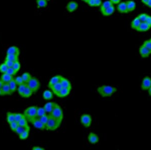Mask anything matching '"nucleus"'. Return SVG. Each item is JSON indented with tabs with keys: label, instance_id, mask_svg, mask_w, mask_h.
Listing matches in <instances>:
<instances>
[{
	"label": "nucleus",
	"instance_id": "obj_10",
	"mask_svg": "<svg viewBox=\"0 0 151 150\" xmlns=\"http://www.w3.org/2000/svg\"><path fill=\"white\" fill-rule=\"evenodd\" d=\"M139 53L143 58H148L151 54V52L143 44L139 47Z\"/></svg>",
	"mask_w": 151,
	"mask_h": 150
},
{
	"label": "nucleus",
	"instance_id": "obj_31",
	"mask_svg": "<svg viewBox=\"0 0 151 150\" xmlns=\"http://www.w3.org/2000/svg\"><path fill=\"white\" fill-rule=\"evenodd\" d=\"M19 56L12 54H7L5 57V60H8L10 61H12L13 62H16L17 61H19Z\"/></svg>",
	"mask_w": 151,
	"mask_h": 150
},
{
	"label": "nucleus",
	"instance_id": "obj_24",
	"mask_svg": "<svg viewBox=\"0 0 151 150\" xmlns=\"http://www.w3.org/2000/svg\"><path fill=\"white\" fill-rule=\"evenodd\" d=\"M63 89V87L60 84V83H57L52 86H51L50 89L51 91L54 93V94H56L57 96L58 94V93L61 91V90Z\"/></svg>",
	"mask_w": 151,
	"mask_h": 150
},
{
	"label": "nucleus",
	"instance_id": "obj_38",
	"mask_svg": "<svg viewBox=\"0 0 151 150\" xmlns=\"http://www.w3.org/2000/svg\"><path fill=\"white\" fill-rule=\"evenodd\" d=\"M8 69V66L6 65V64L4 62L0 64V72L2 74L6 73Z\"/></svg>",
	"mask_w": 151,
	"mask_h": 150
},
{
	"label": "nucleus",
	"instance_id": "obj_7",
	"mask_svg": "<svg viewBox=\"0 0 151 150\" xmlns=\"http://www.w3.org/2000/svg\"><path fill=\"white\" fill-rule=\"evenodd\" d=\"M29 122H30L33 127L35 128L38 129L40 130H44L46 129V125L44 124L38 117H36L34 119H32L29 121Z\"/></svg>",
	"mask_w": 151,
	"mask_h": 150
},
{
	"label": "nucleus",
	"instance_id": "obj_52",
	"mask_svg": "<svg viewBox=\"0 0 151 150\" xmlns=\"http://www.w3.org/2000/svg\"><path fill=\"white\" fill-rule=\"evenodd\" d=\"M111 3L114 5V4H118L120 2H121V0H110Z\"/></svg>",
	"mask_w": 151,
	"mask_h": 150
},
{
	"label": "nucleus",
	"instance_id": "obj_60",
	"mask_svg": "<svg viewBox=\"0 0 151 150\" xmlns=\"http://www.w3.org/2000/svg\"><path fill=\"white\" fill-rule=\"evenodd\" d=\"M47 1H49V0H47Z\"/></svg>",
	"mask_w": 151,
	"mask_h": 150
},
{
	"label": "nucleus",
	"instance_id": "obj_54",
	"mask_svg": "<svg viewBox=\"0 0 151 150\" xmlns=\"http://www.w3.org/2000/svg\"><path fill=\"white\" fill-rule=\"evenodd\" d=\"M4 84V82L0 79V89H1Z\"/></svg>",
	"mask_w": 151,
	"mask_h": 150
},
{
	"label": "nucleus",
	"instance_id": "obj_1",
	"mask_svg": "<svg viewBox=\"0 0 151 150\" xmlns=\"http://www.w3.org/2000/svg\"><path fill=\"white\" fill-rule=\"evenodd\" d=\"M97 92L103 98L111 97L117 92L116 87L109 85H102L97 88Z\"/></svg>",
	"mask_w": 151,
	"mask_h": 150
},
{
	"label": "nucleus",
	"instance_id": "obj_39",
	"mask_svg": "<svg viewBox=\"0 0 151 150\" xmlns=\"http://www.w3.org/2000/svg\"><path fill=\"white\" fill-rule=\"evenodd\" d=\"M14 81L18 86H19L22 84L25 83L21 76H18L16 77L15 78H14Z\"/></svg>",
	"mask_w": 151,
	"mask_h": 150
},
{
	"label": "nucleus",
	"instance_id": "obj_30",
	"mask_svg": "<svg viewBox=\"0 0 151 150\" xmlns=\"http://www.w3.org/2000/svg\"><path fill=\"white\" fill-rule=\"evenodd\" d=\"M112 5H113V4L111 3V2L110 0L106 1L103 3H102L101 5L100 6V10H101V11H102L103 10H104L106 8H107L108 7H109Z\"/></svg>",
	"mask_w": 151,
	"mask_h": 150
},
{
	"label": "nucleus",
	"instance_id": "obj_56",
	"mask_svg": "<svg viewBox=\"0 0 151 150\" xmlns=\"http://www.w3.org/2000/svg\"><path fill=\"white\" fill-rule=\"evenodd\" d=\"M148 93H149V96L151 97V87L148 90Z\"/></svg>",
	"mask_w": 151,
	"mask_h": 150
},
{
	"label": "nucleus",
	"instance_id": "obj_5",
	"mask_svg": "<svg viewBox=\"0 0 151 150\" xmlns=\"http://www.w3.org/2000/svg\"><path fill=\"white\" fill-rule=\"evenodd\" d=\"M27 85L30 88L33 93H36L40 88V82L36 77H32L31 80L27 83Z\"/></svg>",
	"mask_w": 151,
	"mask_h": 150
},
{
	"label": "nucleus",
	"instance_id": "obj_42",
	"mask_svg": "<svg viewBox=\"0 0 151 150\" xmlns=\"http://www.w3.org/2000/svg\"><path fill=\"white\" fill-rule=\"evenodd\" d=\"M24 117H25L24 114L20 113H15V120L17 122L19 121Z\"/></svg>",
	"mask_w": 151,
	"mask_h": 150
},
{
	"label": "nucleus",
	"instance_id": "obj_2",
	"mask_svg": "<svg viewBox=\"0 0 151 150\" xmlns=\"http://www.w3.org/2000/svg\"><path fill=\"white\" fill-rule=\"evenodd\" d=\"M49 115L56 119L60 122H62L64 119L63 110L61 107L57 103H56L52 111Z\"/></svg>",
	"mask_w": 151,
	"mask_h": 150
},
{
	"label": "nucleus",
	"instance_id": "obj_46",
	"mask_svg": "<svg viewBox=\"0 0 151 150\" xmlns=\"http://www.w3.org/2000/svg\"><path fill=\"white\" fill-rule=\"evenodd\" d=\"M6 73L14 76L15 75H16L17 72L14 69L13 67H11V68H8Z\"/></svg>",
	"mask_w": 151,
	"mask_h": 150
},
{
	"label": "nucleus",
	"instance_id": "obj_34",
	"mask_svg": "<svg viewBox=\"0 0 151 150\" xmlns=\"http://www.w3.org/2000/svg\"><path fill=\"white\" fill-rule=\"evenodd\" d=\"M36 4L38 8H44L47 5V0H36Z\"/></svg>",
	"mask_w": 151,
	"mask_h": 150
},
{
	"label": "nucleus",
	"instance_id": "obj_47",
	"mask_svg": "<svg viewBox=\"0 0 151 150\" xmlns=\"http://www.w3.org/2000/svg\"><path fill=\"white\" fill-rule=\"evenodd\" d=\"M6 65L8 66V68H11V67H13L14 62H13L12 61H10L8 60H5V61L4 62Z\"/></svg>",
	"mask_w": 151,
	"mask_h": 150
},
{
	"label": "nucleus",
	"instance_id": "obj_19",
	"mask_svg": "<svg viewBox=\"0 0 151 150\" xmlns=\"http://www.w3.org/2000/svg\"><path fill=\"white\" fill-rule=\"evenodd\" d=\"M42 97L45 100L50 101L54 98V93L51 91L47 90L43 92Z\"/></svg>",
	"mask_w": 151,
	"mask_h": 150
},
{
	"label": "nucleus",
	"instance_id": "obj_59",
	"mask_svg": "<svg viewBox=\"0 0 151 150\" xmlns=\"http://www.w3.org/2000/svg\"><path fill=\"white\" fill-rule=\"evenodd\" d=\"M150 41L151 42V38H150Z\"/></svg>",
	"mask_w": 151,
	"mask_h": 150
},
{
	"label": "nucleus",
	"instance_id": "obj_43",
	"mask_svg": "<svg viewBox=\"0 0 151 150\" xmlns=\"http://www.w3.org/2000/svg\"><path fill=\"white\" fill-rule=\"evenodd\" d=\"M21 64H20L19 61H16L14 62L13 68L18 72L21 69Z\"/></svg>",
	"mask_w": 151,
	"mask_h": 150
},
{
	"label": "nucleus",
	"instance_id": "obj_3",
	"mask_svg": "<svg viewBox=\"0 0 151 150\" xmlns=\"http://www.w3.org/2000/svg\"><path fill=\"white\" fill-rule=\"evenodd\" d=\"M61 123V122L49 115V118L46 125V129L49 131H55L60 127Z\"/></svg>",
	"mask_w": 151,
	"mask_h": 150
},
{
	"label": "nucleus",
	"instance_id": "obj_28",
	"mask_svg": "<svg viewBox=\"0 0 151 150\" xmlns=\"http://www.w3.org/2000/svg\"><path fill=\"white\" fill-rule=\"evenodd\" d=\"M21 77L23 80L24 83L27 84L29 82V81L31 80V78H32V76L30 74V73H29L28 72H25L22 74Z\"/></svg>",
	"mask_w": 151,
	"mask_h": 150
},
{
	"label": "nucleus",
	"instance_id": "obj_8",
	"mask_svg": "<svg viewBox=\"0 0 151 150\" xmlns=\"http://www.w3.org/2000/svg\"><path fill=\"white\" fill-rule=\"evenodd\" d=\"M151 87V78L148 76H145L141 83V89L143 91H148Z\"/></svg>",
	"mask_w": 151,
	"mask_h": 150
},
{
	"label": "nucleus",
	"instance_id": "obj_33",
	"mask_svg": "<svg viewBox=\"0 0 151 150\" xmlns=\"http://www.w3.org/2000/svg\"><path fill=\"white\" fill-rule=\"evenodd\" d=\"M27 86V84L26 83H24L22 84L19 86H18V88H17V91L18 92V94L21 97H23V95L24 92V91L25 90V88Z\"/></svg>",
	"mask_w": 151,
	"mask_h": 150
},
{
	"label": "nucleus",
	"instance_id": "obj_45",
	"mask_svg": "<svg viewBox=\"0 0 151 150\" xmlns=\"http://www.w3.org/2000/svg\"><path fill=\"white\" fill-rule=\"evenodd\" d=\"M143 45L146 47L151 52V42L150 40H146L144 42Z\"/></svg>",
	"mask_w": 151,
	"mask_h": 150
},
{
	"label": "nucleus",
	"instance_id": "obj_17",
	"mask_svg": "<svg viewBox=\"0 0 151 150\" xmlns=\"http://www.w3.org/2000/svg\"><path fill=\"white\" fill-rule=\"evenodd\" d=\"M78 3L73 1L70 2L67 4V10L70 12H72L75 11L78 8Z\"/></svg>",
	"mask_w": 151,
	"mask_h": 150
},
{
	"label": "nucleus",
	"instance_id": "obj_41",
	"mask_svg": "<svg viewBox=\"0 0 151 150\" xmlns=\"http://www.w3.org/2000/svg\"><path fill=\"white\" fill-rule=\"evenodd\" d=\"M38 118L44 124L46 125V124L48 121V118H49V114H46V115L42 116H41L40 117H38Z\"/></svg>",
	"mask_w": 151,
	"mask_h": 150
},
{
	"label": "nucleus",
	"instance_id": "obj_55",
	"mask_svg": "<svg viewBox=\"0 0 151 150\" xmlns=\"http://www.w3.org/2000/svg\"><path fill=\"white\" fill-rule=\"evenodd\" d=\"M148 1H149V0H141V2L144 5H146L147 4V3H148Z\"/></svg>",
	"mask_w": 151,
	"mask_h": 150
},
{
	"label": "nucleus",
	"instance_id": "obj_37",
	"mask_svg": "<svg viewBox=\"0 0 151 150\" xmlns=\"http://www.w3.org/2000/svg\"><path fill=\"white\" fill-rule=\"evenodd\" d=\"M9 127H10L11 130H12V131L15 132L17 127H18V126H19L18 122H17L16 121H14L13 122H12L9 123Z\"/></svg>",
	"mask_w": 151,
	"mask_h": 150
},
{
	"label": "nucleus",
	"instance_id": "obj_6",
	"mask_svg": "<svg viewBox=\"0 0 151 150\" xmlns=\"http://www.w3.org/2000/svg\"><path fill=\"white\" fill-rule=\"evenodd\" d=\"M80 122L84 127H90L92 122V117L89 114H83L80 117Z\"/></svg>",
	"mask_w": 151,
	"mask_h": 150
},
{
	"label": "nucleus",
	"instance_id": "obj_44",
	"mask_svg": "<svg viewBox=\"0 0 151 150\" xmlns=\"http://www.w3.org/2000/svg\"><path fill=\"white\" fill-rule=\"evenodd\" d=\"M28 127H21V126L19 125L18 127H17L16 131H15V133L19 136V135H20L21 133H22L23 131H24L26 129V128Z\"/></svg>",
	"mask_w": 151,
	"mask_h": 150
},
{
	"label": "nucleus",
	"instance_id": "obj_49",
	"mask_svg": "<svg viewBox=\"0 0 151 150\" xmlns=\"http://www.w3.org/2000/svg\"><path fill=\"white\" fill-rule=\"evenodd\" d=\"M145 22L147 23L151 27V16L148 15V17L147 18V19H146V20Z\"/></svg>",
	"mask_w": 151,
	"mask_h": 150
},
{
	"label": "nucleus",
	"instance_id": "obj_35",
	"mask_svg": "<svg viewBox=\"0 0 151 150\" xmlns=\"http://www.w3.org/2000/svg\"><path fill=\"white\" fill-rule=\"evenodd\" d=\"M47 114V113L43 107H38L37 109V117H40L42 116Z\"/></svg>",
	"mask_w": 151,
	"mask_h": 150
},
{
	"label": "nucleus",
	"instance_id": "obj_21",
	"mask_svg": "<svg viewBox=\"0 0 151 150\" xmlns=\"http://www.w3.org/2000/svg\"><path fill=\"white\" fill-rule=\"evenodd\" d=\"M55 104H56V103H55V102H48L44 105L43 108L46 110V111L47 113H48V114H49L51 112V111H52V110L55 107Z\"/></svg>",
	"mask_w": 151,
	"mask_h": 150
},
{
	"label": "nucleus",
	"instance_id": "obj_48",
	"mask_svg": "<svg viewBox=\"0 0 151 150\" xmlns=\"http://www.w3.org/2000/svg\"><path fill=\"white\" fill-rule=\"evenodd\" d=\"M87 3L90 6H95V0H88Z\"/></svg>",
	"mask_w": 151,
	"mask_h": 150
},
{
	"label": "nucleus",
	"instance_id": "obj_27",
	"mask_svg": "<svg viewBox=\"0 0 151 150\" xmlns=\"http://www.w3.org/2000/svg\"><path fill=\"white\" fill-rule=\"evenodd\" d=\"M34 93L30 89V88L27 85L25 90L24 92L22 98H29L32 96V95Z\"/></svg>",
	"mask_w": 151,
	"mask_h": 150
},
{
	"label": "nucleus",
	"instance_id": "obj_50",
	"mask_svg": "<svg viewBox=\"0 0 151 150\" xmlns=\"http://www.w3.org/2000/svg\"><path fill=\"white\" fill-rule=\"evenodd\" d=\"M102 3V0H95V6H100Z\"/></svg>",
	"mask_w": 151,
	"mask_h": 150
},
{
	"label": "nucleus",
	"instance_id": "obj_18",
	"mask_svg": "<svg viewBox=\"0 0 151 150\" xmlns=\"http://www.w3.org/2000/svg\"><path fill=\"white\" fill-rule=\"evenodd\" d=\"M1 90L3 96H10L12 94L9 83H4Z\"/></svg>",
	"mask_w": 151,
	"mask_h": 150
},
{
	"label": "nucleus",
	"instance_id": "obj_13",
	"mask_svg": "<svg viewBox=\"0 0 151 150\" xmlns=\"http://www.w3.org/2000/svg\"><path fill=\"white\" fill-rule=\"evenodd\" d=\"M20 54V51L18 47L15 46L9 47L7 50V54H12L19 56Z\"/></svg>",
	"mask_w": 151,
	"mask_h": 150
},
{
	"label": "nucleus",
	"instance_id": "obj_23",
	"mask_svg": "<svg viewBox=\"0 0 151 150\" xmlns=\"http://www.w3.org/2000/svg\"><path fill=\"white\" fill-rule=\"evenodd\" d=\"M70 91H71V90L69 89L63 88L61 90V91L58 93L57 96L59 98H61L67 97V96H68L70 94Z\"/></svg>",
	"mask_w": 151,
	"mask_h": 150
},
{
	"label": "nucleus",
	"instance_id": "obj_9",
	"mask_svg": "<svg viewBox=\"0 0 151 150\" xmlns=\"http://www.w3.org/2000/svg\"><path fill=\"white\" fill-rule=\"evenodd\" d=\"M63 77V76L61 75H57L53 76L52 78H51L50 80L49 81L48 85H47L48 88L50 89L53 85H54L57 83H60Z\"/></svg>",
	"mask_w": 151,
	"mask_h": 150
},
{
	"label": "nucleus",
	"instance_id": "obj_57",
	"mask_svg": "<svg viewBox=\"0 0 151 150\" xmlns=\"http://www.w3.org/2000/svg\"><path fill=\"white\" fill-rule=\"evenodd\" d=\"M3 96V93L2 92V90H1V89H0V96Z\"/></svg>",
	"mask_w": 151,
	"mask_h": 150
},
{
	"label": "nucleus",
	"instance_id": "obj_16",
	"mask_svg": "<svg viewBox=\"0 0 151 150\" xmlns=\"http://www.w3.org/2000/svg\"><path fill=\"white\" fill-rule=\"evenodd\" d=\"M14 78L13 76H12L7 73H3L0 78V79L4 82V83H9Z\"/></svg>",
	"mask_w": 151,
	"mask_h": 150
},
{
	"label": "nucleus",
	"instance_id": "obj_58",
	"mask_svg": "<svg viewBox=\"0 0 151 150\" xmlns=\"http://www.w3.org/2000/svg\"><path fill=\"white\" fill-rule=\"evenodd\" d=\"M82 1H84V2H87H87H88V0H82Z\"/></svg>",
	"mask_w": 151,
	"mask_h": 150
},
{
	"label": "nucleus",
	"instance_id": "obj_12",
	"mask_svg": "<svg viewBox=\"0 0 151 150\" xmlns=\"http://www.w3.org/2000/svg\"><path fill=\"white\" fill-rule=\"evenodd\" d=\"M117 10L119 13H128L127 6L126 2H120L117 4Z\"/></svg>",
	"mask_w": 151,
	"mask_h": 150
},
{
	"label": "nucleus",
	"instance_id": "obj_29",
	"mask_svg": "<svg viewBox=\"0 0 151 150\" xmlns=\"http://www.w3.org/2000/svg\"><path fill=\"white\" fill-rule=\"evenodd\" d=\"M6 120L8 123L13 122L15 120V113L11 112H8L6 114Z\"/></svg>",
	"mask_w": 151,
	"mask_h": 150
},
{
	"label": "nucleus",
	"instance_id": "obj_22",
	"mask_svg": "<svg viewBox=\"0 0 151 150\" xmlns=\"http://www.w3.org/2000/svg\"><path fill=\"white\" fill-rule=\"evenodd\" d=\"M114 11H115V7H114V5H112V6L108 7L106 9L103 10L102 11H101V13H102V14L104 16H108L112 15L114 12Z\"/></svg>",
	"mask_w": 151,
	"mask_h": 150
},
{
	"label": "nucleus",
	"instance_id": "obj_4",
	"mask_svg": "<svg viewBox=\"0 0 151 150\" xmlns=\"http://www.w3.org/2000/svg\"><path fill=\"white\" fill-rule=\"evenodd\" d=\"M38 108L36 106H32L25 109L23 114L28 122L30 120L37 117Z\"/></svg>",
	"mask_w": 151,
	"mask_h": 150
},
{
	"label": "nucleus",
	"instance_id": "obj_11",
	"mask_svg": "<svg viewBox=\"0 0 151 150\" xmlns=\"http://www.w3.org/2000/svg\"><path fill=\"white\" fill-rule=\"evenodd\" d=\"M88 140L91 144H96L99 142V138L97 134L94 132H90L88 135Z\"/></svg>",
	"mask_w": 151,
	"mask_h": 150
},
{
	"label": "nucleus",
	"instance_id": "obj_40",
	"mask_svg": "<svg viewBox=\"0 0 151 150\" xmlns=\"http://www.w3.org/2000/svg\"><path fill=\"white\" fill-rule=\"evenodd\" d=\"M148 16V15L146 13H141L138 16V17L139 18L141 22H143L146 21Z\"/></svg>",
	"mask_w": 151,
	"mask_h": 150
},
{
	"label": "nucleus",
	"instance_id": "obj_14",
	"mask_svg": "<svg viewBox=\"0 0 151 150\" xmlns=\"http://www.w3.org/2000/svg\"><path fill=\"white\" fill-rule=\"evenodd\" d=\"M151 27L147 24L146 22H141L140 24L139 27L137 29V31H139V32H146L150 29Z\"/></svg>",
	"mask_w": 151,
	"mask_h": 150
},
{
	"label": "nucleus",
	"instance_id": "obj_36",
	"mask_svg": "<svg viewBox=\"0 0 151 150\" xmlns=\"http://www.w3.org/2000/svg\"><path fill=\"white\" fill-rule=\"evenodd\" d=\"M19 125L23 127H28V121L26 119V117H24L22 119H21L18 122Z\"/></svg>",
	"mask_w": 151,
	"mask_h": 150
},
{
	"label": "nucleus",
	"instance_id": "obj_26",
	"mask_svg": "<svg viewBox=\"0 0 151 150\" xmlns=\"http://www.w3.org/2000/svg\"><path fill=\"white\" fill-rule=\"evenodd\" d=\"M30 131V127H28L24 131L18 136L19 138L21 140H25L28 139L29 136Z\"/></svg>",
	"mask_w": 151,
	"mask_h": 150
},
{
	"label": "nucleus",
	"instance_id": "obj_51",
	"mask_svg": "<svg viewBox=\"0 0 151 150\" xmlns=\"http://www.w3.org/2000/svg\"><path fill=\"white\" fill-rule=\"evenodd\" d=\"M32 150H45V149L42 148V147H39V146H34L32 148Z\"/></svg>",
	"mask_w": 151,
	"mask_h": 150
},
{
	"label": "nucleus",
	"instance_id": "obj_25",
	"mask_svg": "<svg viewBox=\"0 0 151 150\" xmlns=\"http://www.w3.org/2000/svg\"><path fill=\"white\" fill-rule=\"evenodd\" d=\"M140 23H141V21H140L139 18L137 16L136 18H135L132 20V21H131V24H130L131 27L132 29L137 30V29L139 27V26Z\"/></svg>",
	"mask_w": 151,
	"mask_h": 150
},
{
	"label": "nucleus",
	"instance_id": "obj_15",
	"mask_svg": "<svg viewBox=\"0 0 151 150\" xmlns=\"http://www.w3.org/2000/svg\"><path fill=\"white\" fill-rule=\"evenodd\" d=\"M60 83L63 88L69 89L72 90V84H71L70 81L69 80H68L67 78H66L63 76Z\"/></svg>",
	"mask_w": 151,
	"mask_h": 150
},
{
	"label": "nucleus",
	"instance_id": "obj_32",
	"mask_svg": "<svg viewBox=\"0 0 151 150\" xmlns=\"http://www.w3.org/2000/svg\"><path fill=\"white\" fill-rule=\"evenodd\" d=\"M9 86H10V90H11L12 94L14 92H15L16 91H17V88H18L17 86L18 85H17V84L16 83L15 81H14V78L9 83Z\"/></svg>",
	"mask_w": 151,
	"mask_h": 150
},
{
	"label": "nucleus",
	"instance_id": "obj_53",
	"mask_svg": "<svg viewBox=\"0 0 151 150\" xmlns=\"http://www.w3.org/2000/svg\"><path fill=\"white\" fill-rule=\"evenodd\" d=\"M147 6H148V7L151 8V0H149L148 3H147V4L146 5Z\"/></svg>",
	"mask_w": 151,
	"mask_h": 150
},
{
	"label": "nucleus",
	"instance_id": "obj_20",
	"mask_svg": "<svg viewBox=\"0 0 151 150\" xmlns=\"http://www.w3.org/2000/svg\"><path fill=\"white\" fill-rule=\"evenodd\" d=\"M128 12L133 11L136 9V3L133 0H128L126 2Z\"/></svg>",
	"mask_w": 151,
	"mask_h": 150
}]
</instances>
